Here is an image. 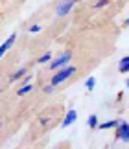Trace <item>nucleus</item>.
Masks as SVG:
<instances>
[{
    "instance_id": "nucleus-17",
    "label": "nucleus",
    "mask_w": 129,
    "mask_h": 149,
    "mask_svg": "<svg viewBox=\"0 0 129 149\" xmlns=\"http://www.w3.org/2000/svg\"><path fill=\"white\" fill-rule=\"evenodd\" d=\"M125 87H127V88H129V79H127V81H125Z\"/></svg>"
},
{
    "instance_id": "nucleus-18",
    "label": "nucleus",
    "mask_w": 129,
    "mask_h": 149,
    "mask_svg": "<svg viewBox=\"0 0 129 149\" xmlns=\"http://www.w3.org/2000/svg\"><path fill=\"white\" fill-rule=\"evenodd\" d=\"M125 24H127V26H129V17H127V22H125Z\"/></svg>"
},
{
    "instance_id": "nucleus-9",
    "label": "nucleus",
    "mask_w": 129,
    "mask_h": 149,
    "mask_svg": "<svg viewBox=\"0 0 129 149\" xmlns=\"http://www.w3.org/2000/svg\"><path fill=\"white\" fill-rule=\"evenodd\" d=\"M118 72L120 74H127L129 72V55L122 57V59L118 61Z\"/></svg>"
},
{
    "instance_id": "nucleus-3",
    "label": "nucleus",
    "mask_w": 129,
    "mask_h": 149,
    "mask_svg": "<svg viewBox=\"0 0 129 149\" xmlns=\"http://www.w3.org/2000/svg\"><path fill=\"white\" fill-rule=\"evenodd\" d=\"M114 138L124 142V144H129V123L127 122H124V120L120 122V125L114 129Z\"/></svg>"
},
{
    "instance_id": "nucleus-10",
    "label": "nucleus",
    "mask_w": 129,
    "mask_h": 149,
    "mask_svg": "<svg viewBox=\"0 0 129 149\" xmlns=\"http://www.w3.org/2000/svg\"><path fill=\"white\" fill-rule=\"evenodd\" d=\"M32 90H33V85H32V83L22 85V87H20L19 90H17V96H19V98H20V96H26V94H30Z\"/></svg>"
},
{
    "instance_id": "nucleus-13",
    "label": "nucleus",
    "mask_w": 129,
    "mask_h": 149,
    "mask_svg": "<svg viewBox=\"0 0 129 149\" xmlns=\"http://www.w3.org/2000/svg\"><path fill=\"white\" fill-rule=\"evenodd\" d=\"M85 87H87V90H94V87H96V77H94V76L87 77V81H85Z\"/></svg>"
},
{
    "instance_id": "nucleus-8",
    "label": "nucleus",
    "mask_w": 129,
    "mask_h": 149,
    "mask_svg": "<svg viewBox=\"0 0 129 149\" xmlns=\"http://www.w3.org/2000/svg\"><path fill=\"white\" fill-rule=\"evenodd\" d=\"M26 74H28V68H26V66H22V68H19L17 72L11 74V76H9V81H11V83H15V81H19V79L26 77Z\"/></svg>"
},
{
    "instance_id": "nucleus-14",
    "label": "nucleus",
    "mask_w": 129,
    "mask_h": 149,
    "mask_svg": "<svg viewBox=\"0 0 129 149\" xmlns=\"http://www.w3.org/2000/svg\"><path fill=\"white\" fill-rule=\"evenodd\" d=\"M41 30H43V28H41V24H33V26L28 28V31H30V33H39Z\"/></svg>"
},
{
    "instance_id": "nucleus-16",
    "label": "nucleus",
    "mask_w": 129,
    "mask_h": 149,
    "mask_svg": "<svg viewBox=\"0 0 129 149\" xmlns=\"http://www.w3.org/2000/svg\"><path fill=\"white\" fill-rule=\"evenodd\" d=\"M54 90H55V87H54L52 83H50V85H46V87H44V92H46V94H52Z\"/></svg>"
},
{
    "instance_id": "nucleus-5",
    "label": "nucleus",
    "mask_w": 129,
    "mask_h": 149,
    "mask_svg": "<svg viewBox=\"0 0 129 149\" xmlns=\"http://www.w3.org/2000/svg\"><path fill=\"white\" fill-rule=\"evenodd\" d=\"M15 41H17V33L13 31V33H11V35H9V37L2 42V46H0V55L4 57V55H6V52H8L11 46H13V42H15Z\"/></svg>"
},
{
    "instance_id": "nucleus-7",
    "label": "nucleus",
    "mask_w": 129,
    "mask_h": 149,
    "mask_svg": "<svg viewBox=\"0 0 129 149\" xmlns=\"http://www.w3.org/2000/svg\"><path fill=\"white\" fill-rule=\"evenodd\" d=\"M120 122H122V120H118V118H114V120H109V122H103V123H100V125H98V129H103V131L116 129V127L120 125Z\"/></svg>"
},
{
    "instance_id": "nucleus-1",
    "label": "nucleus",
    "mask_w": 129,
    "mask_h": 149,
    "mask_svg": "<svg viewBox=\"0 0 129 149\" xmlns=\"http://www.w3.org/2000/svg\"><path fill=\"white\" fill-rule=\"evenodd\" d=\"M76 74V66H64V68H61V70H57V74H54L52 76V79H50V83L54 85V87H57V85H61L63 81H67V79L70 77V76H74Z\"/></svg>"
},
{
    "instance_id": "nucleus-4",
    "label": "nucleus",
    "mask_w": 129,
    "mask_h": 149,
    "mask_svg": "<svg viewBox=\"0 0 129 149\" xmlns=\"http://www.w3.org/2000/svg\"><path fill=\"white\" fill-rule=\"evenodd\" d=\"M76 2H78V0H61V2L57 4V8H55V15L57 17L68 15L70 11H72V8L76 6Z\"/></svg>"
},
{
    "instance_id": "nucleus-11",
    "label": "nucleus",
    "mask_w": 129,
    "mask_h": 149,
    "mask_svg": "<svg viewBox=\"0 0 129 149\" xmlns=\"http://www.w3.org/2000/svg\"><path fill=\"white\" fill-rule=\"evenodd\" d=\"M37 63H39V65H50V63H52V52H46V54H43V55L37 59Z\"/></svg>"
},
{
    "instance_id": "nucleus-6",
    "label": "nucleus",
    "mask_w": 129,
    "mask_h": 149,
    "mask_svg": "<svg viewBox=\"0 0 129 149\" xmlns=\"http://www.w3.org/2000/svg\"><path fill=\"white\" fill-rule=\"evenodd\" d=\"M76 120H78V112L74 111V109H70V111L67 112V116H64V120H63V123H61V127H70V125H72Z\"/></svg>"
},
{
    "instance_id": "nucleus-12",
    "label": "nucleus",
    "mask_w": 129,
    "mask_h": 149,
    "mask_svg": "<svg viewBox=\"0 0 129 149\" xmlns=\"http://www.w3.org/2000/svg\"><path fill=\"white\" fill-rule=\"evenodd\" d=\"M87 123H89V127H90V129H98V125H100V120H98V116H96V114H90V116H89V120H87Z\"/></svg>"
},
{
    "instance_id": "nucleus-2",
    "label": "nucleus",
    "mask_w": 129,
    "mask_h": 149,
    "mask_svg": "<svg viewBox=\"0 0 129 149\" xmlns=\"http://www.w3.org/2000/svg\"><path fill=\"white\" fill-rule=\"evenodd\" d=\"M70 59H72V52H64L63 55H59L57 59H54L50 63V70H61V68L68 66Z\"/></svg>"
},
{
    "instance_id": "nucleus-15",
    "label": "nucleus",
    "mask_w": 129,
    "mask_h": 149,
    "mask_svg": "<svg viewBox=\"0 0 129 149\" xmlns=\"http://www.w3.org/2000/svg\"><path fill=\"white\" fill-rule=\"evenodd\" d=\"M109 2H111V0H98V2L94 4V8H96V9H100V8H105V6H107Z\"/></svg>"
}]
</instances>
